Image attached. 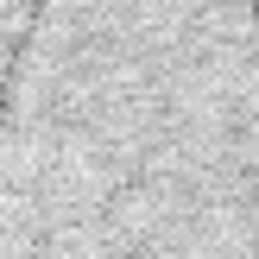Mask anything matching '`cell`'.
Instances as JSON below:
<instances>
[{
  "label": "cell",
  "mask_w": 259,
  "mask_h": 259,
  "mask_svg": "<svg viewBox=\"0 0 259 259\" xmlns=\"http://www.w3.org/2000/svg\"><path fill=\"white\" fill-rule=\"evenodd\" d=\"M0 259H259V0H0Z\"/></svg>",
  "instance_id": "1"
}]
</instances>
